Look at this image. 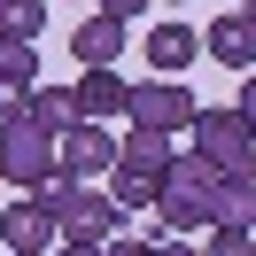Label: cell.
<instances>
[{
    "label": "cell",
    "instance_id": "9a60e30c",
    "mask_svg": "<svg viewBox=\"0 0 256 256\" xmlns=\"http://www.w3.org/2000/svg\"><path fill=\"white\" fill-rule=\"evenodd\" d=\"M39 86V54L24 39H0V94H32Z\"/></svg>",
    "mask_w": 256,
    "mask_h": 256
},
{
    "label": "cell",
    "instance_id": "ac0fdd59",
    "mask_svg": "<svg viewBox=\"0 0 256 256\" xmlns=\"http://www.w3.org/2000/svg\"><path fill=\"white\" fill-rule=\"evenodd\" d=\"M202 256H256V233H240V225H210V233H202Z\"/></svg>",
    "mask_w": 256,
    "mask_h": 256
},
{
    "label": "cell",
    "instance_id": "5b68a950",
    "mask_svg": "<svg viewBox=\"0 0 256 256\" xmlns=\"http://www.w3.org/2000/svg\"><path fill=\"white\" fill-rule=\"evenodd\" d=\"M54 240H62L54 210L39 202V194H8V210H0V248L8 256H54Z\"/></svg>",
    "mask_w": 256,
    "mask_h": 256
},
{
    "label": "cell",
    "instance_id": "484cf974",
    "mask_svg": "<svg viewBox=\"0 0 256 256\" xmlns=\"http://www.w3.org/2000/svg\"><path fill=\"white\" fill-rule=\"evenodd\" d=\"M156 8H186V0H156Z\"/></svg>",
    "mask_w": 256,
    "mask_h": 256
},
{
    "label": "cell",
    "instance_id": "277c9868",
    "mask_svg": "<svg viewBox=\"0 0 256 256\" xmlns=\"http://www.w3.org/2000/svg\"><path fill=\"white\" fill-rule=\"evenodd\" d=\"M194 116H202V101L186 94L178 78H148V86H132V132H194Z\"/></svg>",
    "mask_w": 256,
    "mask_h": 256
},
{
    "label": "cell",
    "instance_id": "8992f818",
    "mask_svg": "<svg viewBox=\"0 0 256 256\" xmlns=\"http://www.w3.org/2000/svg\"><path fill=\"white\" fill-rule=\"evenodd\" d=\"M0 171H8V186L16 194H39L54 178V140L39 124H16V132H0Z\"/></svg>",
    "mask_w": 256,
    "mask_h": 256
},
{
    "label": "cell",
    "instance_id": "5bb4252c",
    "mask_svg": "<svg viewBox=\"0 0 256 256\" xmlns=\"http://www.w3.org/2000/svg\"><path fill=\"white\" fill-rule=\"evenodd\" d=\"M218 225L256 233V178H218Z\"/></svg>",
    "mask_w": 256,
    "mask_h": 256
},
{
    "label": "cell",
    "instance_id": "3957f363",
    "mask_svg": "<svg viewBox=\"0 0 256 256\" xmlns=\"http://www.w3.org/2000/svg\"><path fill=\"white\" fill-rule=\"evenodd\" d=\"M194 156L218 178H256V132L240 109H202L194 116Z\"/></svg>",
    "mask_w": 256,
    "mask_h": 256
},
{
    "label": "cell",
    "instance_id": "7402d4cb",
    "mask_svg": "<svg viewBox=\"0 0 256 256\" xmlns=\"http://www.w3.org/2000/svg\"><path fill=\"white\" fill-rule=\"evenodd\" d=\"M156 256H202V248H194V240H178V233H163V240H156Z\"/></svg>",
    "mask_w": 256,
    "mask_h": 256
},
{
    "label": "cell",
    "instance_id": "2e32d148",
    "mask_svg": "<svg viewBox=\"0 0 256 256\" xmlns=\"http://www.w3.org/2000/svg\"><path fill=\"white\" fill-rule=\"evenodd\" d=\"M109 194H116V210H156V194H163V178H148V171H124V163H116L109 171Z\"/></svg>",
    "mask_w": 256,
    "mask_h": 256
},
{
    "label": "cell",
    "instance_id": "9c48e42d",
    "mask_svg": "<svg viewBox=\"0 0 256 256\" xmlns=\"http://www.w3.org/2000/svg\"><path fill=\"white\" fill-rule=\"evenodd\" d=\"M202 54H218L225 70H240V78H248V70H256V24L240 16V8H225V16L202 32Z\"/></svg>",
    "mask_w": 256,
    "mask_h": 256
},
{
    "label": "cell",
    "instance_id": "7c38bea8",
    "mask_svg": "<svg viewBox=\"0 0 256 256\" xmlns=\"http://www.w3.org/2000/svg\"><path fill=\"white\" fill-rule=\"evenodd\" d=\"M194 54H202V32L194 24H156L148 32V62L171 78V70H194Z\"/></svg>",
    "mask_w": 256,
    "mask_h": 256
},
{
    "label": "cell",
    "instance_id": "603a6c76",
    "mask_svg": "<svg viewBox=\"0 0 256 256\" xmlns=\"http://www.w3.org/2000/svg\"><path fill=\"white\" fill-rule=\"evenodd\" d=\"M94 8H109V16H124V24H132V8H156V0H94Z\"/></svg>",
    "mask_w": 256,
    "mask_h": 256
},
{
    "label": "cell",
    "instance_id": "d6986e66",
    "mask_svg": "<svg viewBox=\"0 0 256 256\" xmlns=\"http://www.w3.org/2000/svg\"><path fill=\"white\" fill-rule=\"evenodd\" d=\"M101 256H156V240L148 233H116V240H101Z\"/></svg>",
    "mask_w": 256,
    "mask_h": 256
},
{
    "label": "cell",
    "instance_id": "30bf717a",
    "mask_svg": "<svg viewBox=\"0 0 256 256\" xmlns=\"http://www.w3.org/2000/svg\"><path fill=\"white\" fill-rule=\"evenodd\" d=\"M78 116H86V124L132 116V78H116V70H86V78H78Z\"/></svg>",
    "mask_w": 256,
    "mask_h": 256
},
{
    "label": "cell",
    "instance_id": "ffe728a7",
    "mask_svg": "<svg viewBox=\"0 0 256 256\" xmlns=\"http://www.w3.org/2000/svg\"><path fill=\"white\" fill-rule=\"evenodd\" d=\"M24 101H32V94H0V132H16V124H24Z\"/></svg>",
    "mask_w": 256,
    "mask_h": 256
},
{
    "label": "cell",
    "instance_id": "e0dca14e",
    "mask_svg": "<svg viewBox=\"0 0 256 256\" xmlns=\"http://www.w3.org/2000/svg\"><path fill=\"white\" fill-rule=\"evenodd\" d=\"M39 32H47V0H0V39H24L32 47Z\"/></svg>",
    "mask_w": 256,
    "mask_h": 256
},
{
    "label": "cell",
    "instance_id": "44dd1931",
    "mask_svg": "<svg viewBox=\"0 0 256 256\" xmlns=\"http://www.w3.org/2000/svg\"><path fill=\"white\" fill-rule=\"evenodd\" d=\"M233 109L248 116V132H256V70H248V78H240V101H233Z\"/></svg>",
    "mask_w": 256,
    "mask_h": 256
},
{
    "label": "cell",
    "instance_id": "4fadbf2b",
    "mask_svg": "<svg viewBox=\"0 0 256 256\" xmlns=\"http://www.w3.org/2000/svg\"><path fill=\"white\" fill-rule=\"evenodd\" d=\"M116 163H124V171H148V178H163V171L178 163V148L163 140V132H132V140L116 148Z\"/></svg>",
    "mask_w": 256,
    "mask_h": 256
},
{
    "label": "cell",
    "instance_id": "cb8c5ba5",
    "mask_svg": "<svg viewBox=\"0 0 256 256\" xmlns=\"http://www.w3.org/2000/svg\"><path fill=\"white\" fill-rule=\"evenodd\" d=\"M54 256H101L94 240H54Z\"/></svg>",
    "mask_w": 256,
    "mask_h": 256
},
{
    "label": "cell",
    "instance_id": "7a4b0ae2",
    "mask_svg": "<svg viewBox=\"0 0 256 256\" xmlns=\"http://www.w3.org/2000/svg\"><path fill=\"white\" fill-rule=\"evenodd\" d=\"M39 202L54 210V225H62V240H116V225H124V210H116L109 186H94V178H47L39 186Z\"/></svg>",
    "mask_w": 256,
    "mask_h": 256
},
{
    "label": "cell",
    "instance_id": "d4e9b609",
    "mask_svg": "<svg viewBox=\"0 0 256 256\" xmlns=\"http://www.w3.org/2000/svg\"><path fill=\"white\" fill-rule=\"evenodd\" d=\"M240 16H248V24H256V0H240Z\"/></svg>",
    "mask_w": 256,
    "mask_h": 256
},
{
    "label": "cell",
    "instance_id": "6da1fadb",
    "mask_svg": "<svg viewBox=\"0 0 256 256\" xmlns=\"http://www.w3.org/2000/svg\"><path fill=\"white\" fill-rule=\"evenodd\" d=\"M218 225V171H210L202 156H178L171 171H163V194H156V233H210Z\"/></svg>",
    "mask_w": 256,
    "mask_h": 256
},
{
    "label": "cell",
    "instance_id": "8fae6325",
    "mask_svg": "<svg viewBox=\"0 0 256 256\" xmlns=\"http://www.w3.org/2000/svg\"><path fill=\"white\" fill-rule=\"evenodd\" d=\"M24 124H39L47 140H62V132H78V86H32V101H24Z\"/></svg>",
    "mask_w": 256,
    "mask_h": 256
},
{
    "label": "cell",
    "instance_id": "52a82bcc",
    "mask_svg": "<svg viewBox=\"0 0 256 256\" xmlns=\"http://www.w3.org/2000/svg\"><path fill=\"white\" fill-rule=\"evenodd\" d=\"M116 132H101V124H78V132H62L54 140V178H109L116 171Z\"/></svg>",
    "mask_w": 256,
    "mask_h": 256
},
{
    "label": "cell",
    "instance_id": "ba28073f",
    "mask_svg": "<svg viewBox=\"0 0 256 256\" xmlns=\"http://www.w3.org/2000/svg\"><path fill=\"white\" fill-rule=\"evenodd\" d=\"M124 39H132V24H124V16H109V8H94V16H86L78 32H70V54H78L86 70H116Z\"/></svg>",
    "mask_w": 256,
    "mask_h": 256
}]
</instances>
